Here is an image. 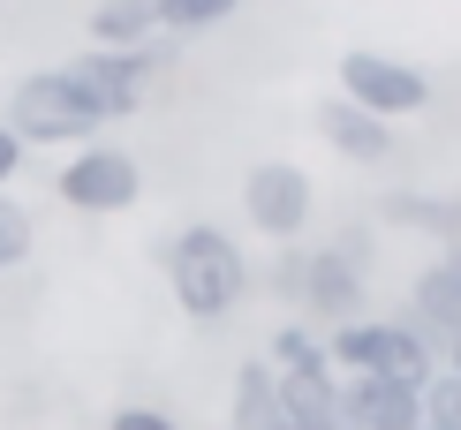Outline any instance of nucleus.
<instances>
[{
  "label": "nucleus",
  "mask_w": 461,
  "mask_h": 430,
  "mask_svg": "<svg viewBox=\"0 0 461 430\" xmlns=\"http://www.w3.org/2000/svg\"><path fill=\"white\" fill-rule=\"evenodd\" d=\"M311 211H318V189H311V174H303V166L258 159V166L242 174V219L258 227L265 242H303Z\"/></svg>",
  "instance_id": "5"
},
{
  "label": "nucleus",
  "mask_w": 461,
  "mask_h": 430,
  "mask_svg": "<svg viewBox=\"0 0 461 430\" xmlns=\"http://www.w3.org/2000/svg\"><path fill=\"white\" fill-rule=\"evenodd\" d=\"M340 416L356 430H424V400H416V385H393V378H348Z\"/></svg>",
  "instance_id": "9"
},
{
  "label": "nucleus",
  "mask_w": 461,
  "mask_h": 430,
  "mask_svg": "<svg viewBox=\"0 0 461 430\" xmlns=\"http://www.w3.org/2000/svg\"><path fill=\"white\" fill-rule=\"evenodd\" d=\"M8 129L23 136V144H91V136L106 129V113L68 84V68H38V76H23V84H15Z\"/></svg>",
  "instance_id": "2"
},
{
  "label": "nucleus",
  "mask_w": 461,
  "mask_h": 430,
  "mask_svg": "<svg viewBox=\"0 0 461 430\" xmlns=\"http://www.w3.org/2000/svg\"><path fill=\"white\" fill-rule=\"evenodd\" d=\"M318 136H325L348 166H386V159H393V121H378V113H363V106H348V99H325V106H318Z\"/></svg>",
  "instance_id": "10"
},
{
  "label": "nucleus",
  "mask_w": 461,
  "mask_h": 430,
  "mask_svg": "<svg viewBox=\"0 0 461 430\" xmlns=\"http://www.w3.org/2000/svg\"><path fill=\"white\" fill-rule=\"evenodd\" d=\"M303 272H311V249L280 242V257H273V272H265V287H273V302H287V309H303Z\"/></svg>",
  "instance_id": "19"
},
{
  "label": "nucleus",
  "mask_w": 461,
  "mask_h": 430,
  "mask_svg": "<svg viewBox=\"0 0 461 430\" xmlns=\"http://www.w3.org/2000/svg\"><path fill=\"white\" fill-rule=\"evenodd\" d=\"M409 318L424 325L438 347L461 340V242H454V249H438V264L416 272V287H409Z\"/></svg>",
  "instance_id": "8"
},
{
  "label": "nucleus",
  "mask_w": 461,
  "mask_h": 430,
  "mask_svg": "<svg viewBox=\"0 0 461 430\" xmlns=\"http://www.w3.org/2000/svg\"><path fill=\"white\" fill-rule=\"evenodd\" d=\"M447 370H454V378H461V340H447Z\"/></svg>",
  "instance_id": "23"
},
{
  "label": "nucleus",
  "mask_w": 461,
  "mask_h": 430,
  "mask_svg": "<svg viewBox=\"0 0 461 430\" xmlns=\"http://www.w3.org/2000/svg\"><path fill=\"white\" fill-rule=\"evenodd\" d=\"M378 219L401 234H431L438 249L461 242V197H438V189H393V197H378Z\"/></svg>",
  "instance_id": "12"
},
{
  "label": "nucleus",
  "mask_w": 461,
  "mask_h": 430,
  "mask_svg": "<svg viewBox=\"0 0 461 430\" xmlns=\"http://www.w3.org/2000/svg\"><path fill=\"white\" fill-rule=\"evenodd\" d=\"M106 430H182L167 408H113V423Z\"/></svg>",
  "instance_id": "20"
},
{
  "label": "nucleus",
  "mask_w": 461,
  "mask_h": 430,
  "mask_svg": "<svg viewBox=\"0 0 461 430\" xmlns=\"http://www.w3.org/2000/svg\"><path fill=\"white\" fill-rule=\"evenodd\" d=\"M235 430H295L280 416V393H273V370H265V363H242L235 370Z\"/></svg>",
  "instance_id": "14"
},
{
  "label": "nucleus",
  "mask_w": 461,
  "mask_h": 430,
  "mask_svg": "<svg viewBox=\"0 0 461 430\" xmlns=\"http://www.w3.org/2000/svg\"><path fill=\"white\" fill-rule=\"evenodd\" d=\"M273 393H280V416L295 430H356L340 416V378L333 370H273Z\"/></svg>",
  "instance_id": "11"
},
{
  "label": "nucleus",
  "mask_w": 461,
  "mask_h": 430,
  "mask_svg": "<svg viewBox=\"0 0 461 430\" xmlns=\"http://www.w3.org/2000/svg\"><path fill=\"white\" fill-rule=\"evenodd\" d=\"M333 99L378 113V121H409V113L431 106V76L416 61H393V53L356 46V53H340V91H333Z\"/></svg>",
  "instance_id": "4"
},
{
  "label": "nucleus",
  "mask_w": 461,
  "mask_h": 430,
  "mask_svg": "<svg viewBox=\"0 0 461 430\" xmlns=\"http://www.w3.org/2000/svg\"><path fill=\"white\" fill-rule=\"evenodd\" d=\"M265 370H325V332L311 325H273V340H265Z\"/></svg>",
  "instance_id": "16"
},
{
  "label": "nucleus",
  "mask_w": 461,
  "mask_h": 430,
  "mask_svg": "<svg viewBox=\"0 0 461 430\" xmlns=\"http://www.w3.org/2000/svg\"><path fill=\"white\" fill-rule=\"evenodd\" d=\"M15 174H23V136H15L8 121H0V189H8Z\"/></svg>",
  "instance_id": "22"
},
{
  "label": "nucleus",
  "mask_w": 461,
  "mask_h": 430,
  "mask_svg": "<svg viewBox=\"0 0 461 430\" xmlns=\"http://www.w3.org/2000/svg\"><path fill=\"white\" fill-rule=\"evenodd\" d=\"M167 287H175V302L189 309L197 325H220V318H235L242 295H249V257H242V242L227 227L212 219H197V227H182L175 242H167Z\"/></svg>",
  "instance_id": "1"
},
{
  "label": "nucleus",
  "mask_w": 461,
  "mask_h": 430,
  "mask_svg": "<svg viewBox=\"0 0 461 430\" xmlns=\"http://www.w3.org/2000/svg\"><path fill=\"white\" fill-rule=\"evenodd\" d=\"M363 302H371V295H363V272L340 264L333 249H311V272H303V318L333 332V325H356Z\"/></svg>",
  "instance_id": "7"
},
{
  "label": "nucleus",
  "mask_w": 461,
  "mask_h": 430,
  "mask_svg": "<svg viewBox=\"0 0 461 430\" xmlns=\"http://www.w3.org/2000/svg\"><path fill=\"white\" fill-rule=\"evenodd\" d=\"M333 257L363 272V264H371V227H340V234H333Z\"/></svg>",
  "instance_id": "21"
},
{
  "label": "nucleus",
  "mask_w": 461,
  "mask_h": 430,
  "mask_svg": "<svg viewBox=\"0 0 461 430\" xmlns=\"http://www.w3.org/2000/svg\"><path fill=\"white\" fill-rule=\"evenodd\" d=\"M167 61H175V38H151V46H129V53H76L68 84L84 91L106 121H129V113L151 99V84L167 76Z\"/></svg>",
  "instance_id": "3"
},
{
  "label": "nucleus",
  "mask_w": 461,
  "mask_h": 430,
  "mask_svg": "<svg viewBox=\"0 0 461 430\" xmlns=\"http://www.w3.org/2000/svg\"><path fill=\"white\" fill-rule=\"evenodd\" d=\"M151 8H159V38H204V31H220L242 0H151Z\"/></svg>",
  "instance_id": "15"
},
{
  "label": "nucleus",
  "mask_w": 461,
  "mask_h": 430,
  "mask_svg": "<svg viewBox=\"0 0 461 430\" xmlns=\"http://www.w3.org/2000/svg\"><path fill=\"white\" fill-rule=\"evenodd\" d=\"M31 242H38V227H31V211L0 189V280H8L15 264H31Z\"/></svg>",
  "instance_id": "17"
},
{
  "label": "nucleus",
  "mask_w": 461,
  "mask_h": 430,
  "mask_svg": "<svg viewBox=\"0 0 461 430\" xmlns=\"http://www.w3.org/2000/svg\"><path fill=\"white\" fill-rule=\"evenodd\" d=\"M61 204H76V211H91V219H99V211H129L144 197V166L129 159L122 144H84L76 151V159L61 166Z\"/></svg>",
  "instance_id": "6"
},
{
  "label": "nucleus",
  "mask_w": 461,
  "mask_h": 430,
  "mask_svg": "<svg viewBox=\"0 0 461 430\" xmlns=\"http://www.w3.org/2000/svg\"><path fill=\"white\" fill-rule=\"evenodd\" d=\"M416 400H424V430H461V378L454 370H431Z\"/></svg>",
  "instance_id": "18"
},
{
  "label": "nucleus",
  "mask_w": 461,
  "mask_h": 430,
  "mask_svg": "<svg viewBox=\"0 0 461 430\" xmlns=\"http://www.w3.org/2000/svg\"><path fill=\"white\" fill-rule=\"evenodd\" d=\"M84 23H91V53H129L159 38V8L151 0H99Z\"/></svg>",
  "instance_id": "13"
}]
</instances>
